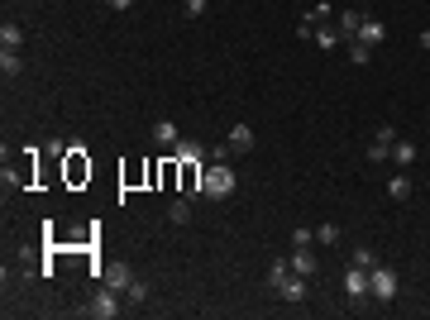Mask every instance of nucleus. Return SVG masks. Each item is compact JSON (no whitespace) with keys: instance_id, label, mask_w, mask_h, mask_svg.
Listing matches in <instances>:
<instances>
[{"instance_id":"1","label":"nucleus","mask_w":430,"mask_h":320,"mask_svg":"<svg viewBox=\"0 0 430 320\" xmlns=\"http://www.w3.org/2000/svg\"><path fill=\"white\" fill-rule=\"evenodd\" d=\"M229 192H234V163H225V158H206L201 196H206V201H225Z\"/></svg>"},{"instance_id":"2","label":"nucleus","mask_w":430,"mask_h":320,"mask_svg":"<svg viewBox=\"0 0 430 320\" xmlns=\"http://www.w3.org/2000/svg\"><path fill=\"white\" fill-rule=\"evenodd\" d=\"M397 292H402L397 273H392V268H378V263H373V268H368V301H392Z\"/></svg>"},{"instance_id":"3","label":"nucleus","mask_w":430,"mask_h":320,"mask_svg":"<svg viewBox=\"0 0 430 320\" xmlns=\"http://www.w3.org/2000/svg\"><path fill=\"white\" fill-rule=\"evenodd\" d=\"M82 311H87V316H96V320H115V316H120V292L101 282V292H96V297H91Z\"/></svg>"},{"instance_id":"4","label":"nucleus","mask_w":430,"mask_h":320,"mask_svg":"<svg viewBox=\"0 0 430 320\" xmlns=\"http://www.w3.org/2000/svg\"><path fill=\"white\" fill-rule=\"evenodd\" d=\"M63 163H67V182H72V187H82V182L91 177V158H87V144H72V153H67Z\"/></svg>"},{"instance_id":"5","label":"nucleus","mask_w":430,"mask_h":320,"mask_svg":"<svg viewBox=\"0 0 430 320\" xmlns=\"http://www.w3.org/2000/svg\"><path fill=\"white\" fill-rule=\"evenodd\" d=\"M392 144H397V129H392V124H378V129H373V144H368V163L392 158Z\"/></svg>"},{"instance_id":"6","label":"nucleus","mask_w":430,"mask_h":320,"mask_svg":"<svg viewBox=\"0 0 430 320\" xmlns=\"http://www.w3.org/2000/svg\"><path fill=\"white\" fill-rule=\"evenodd\" d=\"M344 292H349V301H368V268L349 263V273H344Z\"/></svg>"},{"instance_id":"7","label":"nucleus","mask_w":430,"mask_h":320,"mask_svg":"<svg viewBox=\"0 0 430 320\" xmlns=\"http://www.w3.org/2000/svg\"><path fill=\"white\" fill-rule=\"evenodd\" d=\"M359 43H368V48H378L383 38H387V24L378 19V14H363V24H359V34H354Z\"/></svg>"},{"instance_id":"8","label":"nucleus","mask_w":430,"mask_h":320,"mask_svg":"<svg viewBox=\"0 0 430 320\" xmlns=\"http://www.w3.org/2000/svg\"><path fill=\"white\" fill-rule=\"evenodd\" d=\"M225 144H229L234 153H253V144H258V134H253V124H244V119H239V124H234V129L225 134Z\"/></svg>"},{"instance_id":"9","label":"nucleus","mask_w":430,"mask_h":320,"mask_svg":"<svg viewBox=\"0 0 430 320\" xmlns=\"http://www.w3.org/2000/svg\"><path fill=\"white\" fill-rule=\"evenodd\" d=\"M302 277H316V253H311V244H292V258H287Z\"/></svg>"},{"instance_id":"10","label":"nucleus","mask_w":430,"mask_h":320,"mask_svg":"<svg viewBox=\"0 0 430 320\" xmlns=\"http://www.w3.org/2000/svg\"><path fill=\"white\" fill-rule=\"evenodd\" d=\"M359 24H363V10H339V14H335V29H339V38H344V43L359 34Z\"/></svg>"},{"instance_id":"11","label":"nucleus","mask_w":430,"mask_h":320,"mask_svg":"<svg viewBox=\"0 0 430 320\" xmlns=\"http://www.w3.org/2000/svg\"><path fill=\"white\" fill-rule=\"evenodd\" d=\"M177 139H182V129H177L172 119H158V124H153V144H158L163 153H168V148H177Z\"/></svg>"},{"instance_id":"12","label":"nucleus","mask_w":430,"mask_h":320,"mask_svg":"<svg viewBox=\"0 0 430 320\" xmlns=\"http://www.w3.org/2000/svg\"><path fill=\"white\" fill-rule=\"evenodd\" d=\"M134 277H139V273H134V268H124V263H115V268H110V273H106V287H115V292H120V297H124V292H129V282H134Z\"/></svg>"},{"instance_id":"13","label":"nucleus","mask_w":430,"mask_h":320,"mask_svg":"<svg viewBox=\"0 0 430 320\" xmlns=\"http://www.w3.org/2000/svg\"><path fill=\"white\" fill-rule=\"evenodd\" d=\"M168 153H172V158H192V163H206V148H201L196 139H187V134H182V139H177V148H168Z\"/></svg>"},{"instance_id":"14","label":"nucleus","mask_w":430,"mask_h":320,"mask_svg":"<svg viewBox=\"0 0 430 320\" xmlns=\"http://www.w3.org/2000/svg\"><path fill=\"white\" fill-rule=\"evenodd\" d=\"M416 158H421V153H416L411 139H397V144H392V163H397V168H411Z\"/></svg>"},{"instance_id":"15","label":"nucleus","mask_w":430,"mask_h":320,"mask_svg":"<svg viewBox=\"0 0 430 320\" xmlns=\"http://www.w3.org/2000/svg\"><path fill=\"white\" fill-rule=\"evenodd\" d=\"M411 192H416V187H411V177H407V172L387 177V196H392V201H411Z\"/></svg>"},{"instance_id":"16","label":"nucleus","mask_w":430,"mask_h":320,"mask_svg":"<svg viewBox=\"0 0 430 320\" xmlns=\"http://www.w3.org/2000/svg\"><path fill=\"white\" fill-rule=\"evenodd\" d=\"M0 48H24V29H19L14 19L0 24Z\"/></svg>"},{"instance_id":"17","label":"nucleus","mask_w":430,"mask_h":320,"mask_svg":"<svg viewBox=\"0 0 430 320\" xmlns=\"http://www.w3.org/2000/svg\"><path fill=\"white\" fill-rule=\"evenodd\" d=\"M0 72H5V77H19V72H24L19 48H0Z\"/></svg>"},{"instance_id":"18","label":"nucleus","mask_w":430,"mask_h":320,"mask_svg":"<svg viewBox=\"0 0 430 320\" xmlns=\"http://www.w3.org/2000/svg\"><path fill=\"white\" fill-rule=\"evenodd\" d=\"M192 201H196V196H177V201L168 206V220H172V225H187V220H192Z\"/></svg>"},{"instance_id":"19","label":"nucleus","mask_w":430,"mask_h":320,"mask_svg":"<svg viewBox=\"0 0 430 320\" xmlns=\"http://www.w3.org/2000/svg\"><path fill=\"white\" fill-rule=\"evenodd\" d=\"M349 62H354V67H368V62H373V48L359 43V38H349Z\"/></svg>"},{"instance_id":"20","label":"nucleus","mask_w":430,"mask_h":320,"mask_svg":"<svg viewBox=\"0 0 430 320\" xmlns=\"http://www.w3.org/2000/svg\"><path fill=\"white\" fill-rule=\"evenodd\" d=\"M148 292H153V287H148L144 277H134V282H129V292H124V301H129V306H144V301H148Z\"/></svg>"},{"instance_id":"21","label":"nucleus","mask_w":430,"mask_h":320,"mask_svg":"<svg viewBox=\"0 0 430 320\" xmlns=\"http://www.w3.org/2000/svg\"><path fill=\"white\" fill-rule=\"evenodd\" d=\"M316 43H321V48H335V43H339V29H335L330 19H325V24H316Z\"/></svg>"},{"instance_id":"22","label":"nucleus","mask_w":430,"mask_h":320,"mask_svg":"<svg viewBox=\"0 0 430 320\" xmlns=\"http://www.w3.org/2000/svg\"><path fill=\"white\" fill-rule=\"evenodd\" d=\"M316 244H339V225H316Z\"/></svg>"},{"instance_id":"23","label":"nucleus","mask_w":430,"mask_h":320,"mask_svg":"<svg viewBox=\"0 0 430 320\" xmlns=\"http://www.w3.org/2000/svg\"><path fill=\"white\" fill-rule=\"evenodd\" d=\"M206 10H211V0H182V14H187V19H201Z\"/></svg>"},{"instance_id":"24","label":"nucleus","mask_w":430,"mask_h":320,"mask_svg":"<svg viewBox=\"0 0 430 320\" xmlns=\"http://www.w3.org/2000/svg\"><path fill=\"white\" fill-rule=\"evenodd\" d=\"M354 263H359V268H373V263H378V253L363 244V249H354Z\"/></svg>"},{"instance_id":"25","label":"nucleus","mask_w":430,"mask_h":320,"mask_svg":"<svg viewBox=\"0 0 430 320\" xmlns=\"http://www.w3.org/2000/svg\"><path fill=\"white\" fill-rule=\"evenodd\" d=\"M292 244H316V229H292Z\"/></svg>"},{"instance_id":"26","label":"nucleus","mask_w":430,"mask_h":320,"mask_svg":"<svg viewBox=\"0 0 430 320\" xmlns=\"http://www.w3.org/2000/svg\"><path fill=\"white\" fill-rule=\"evenodd\" d=\"M110 10H115V14H129V10H134V0H106Z\"/></svg>"},{"instance_id":"27","label":"nucleus","mask_w":430,"mask_h":320,"mask_svg":"<svg viewBox=\"0 0 430 320\" xmlns=\"http://www.w3.org/2000/svg\"><path fill=\"white\" fill-rule=\"evenodd\" d=\"M416 43H421V48L430 53V29H421V38H416Z\"/></svg>"}]
</instances>
